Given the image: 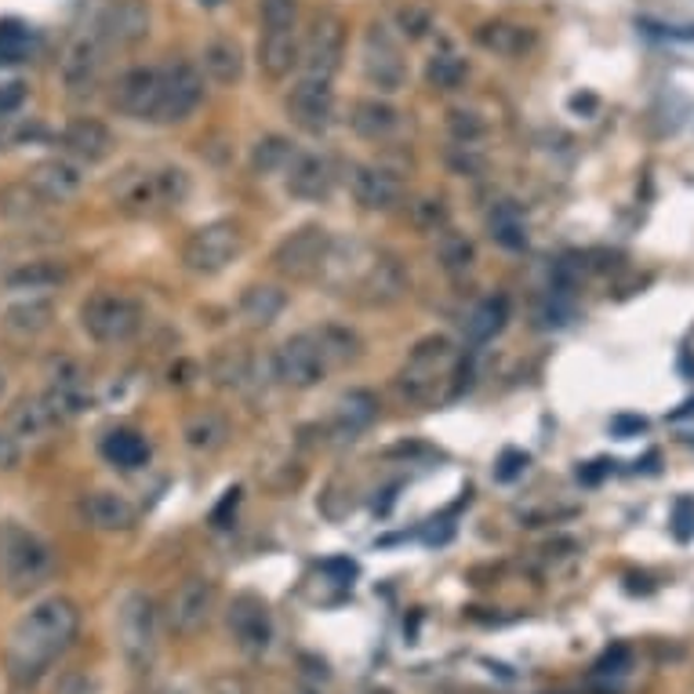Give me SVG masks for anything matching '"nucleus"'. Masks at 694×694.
Segmentation results:
<instances>
[{
  "mask_svg": "<svg viewBox=\"0 0 694 694\" xmlns=\"http://www.w3.org/2000/svg\"><path fill=\"white\" fill-rule=\"evenodd\" d=\"M80 626V611L73 600L48 596L33 604L26 615L15 622L8 636V676L15 684H37L48 669L69 651Z\"/></svg>",
  "mask_w": 694,
  "mask_h": 694,
  "instance_id": "f257e3e1",
  "label": "nucleus"
},
{
  "mask_svg": "<svg viewBox=\"0 0 694 694\" xmlns=\"http://www.w3.org/2000/svg\"><path fill=\"white\" fill-rule=\"evenodd\" d=\"M55 574V553L44 538H37L26 527H4L0 531V582L11 596L37 593Z\"/></svg>",
  "mask_w": 694,
  "mask_h": 694,
  "instance_id": "f03ea898",
  "label": "nucleus"
},
{
  "mask_svg": "<svg viewBox=\"0 0 694 694\" xmlns=\"http://www.w3.org/2000/svg\"><path fill=\"white\" fill-rule=\"evenodd\" d=\"M451 375H455V345L444 334H430L400 367V392L414 403H433Z\"/></svg>",
  "mask_w": 694,
  "mask_h": 694,
  "instance_id": "7ed1b4c3",
  "label": "nucleus"
},
{
  "mask_svg": "<svg viewBox=\"0 0 694 694\" xmlns=\"http://www.w3.org/2000/svg\"><path fill=\"white\" fill-rule=\"evenodd\" d=\"M143 320H146L143 306H138L132 295H121V292H99L80 306V328L99 345H124L127 339L138 334Z\"/></svg>",
  "mask_w": 694,
  "mask_h": 694,
  "instance_id": "20e7f679",
  "label": "nucleus"
},
{
  "mask_svg": "<svg viewBox=\"0 0 694 694\" xmlns=\"http://www.w3.org/2000/svg\"><path fill=\"white\" fill-rule=\"evenodd\" d=\"M117 644L132 669H146L157 655V607L146 593H127L117 604Z\"/></svg>",
  "mask_w": 694,
  "mask_h": 694,
  "instance_id": "39448f33",
  "label": "nucleus"
},
{
  "mask_svg": "<svg viewBox=\"0 0 694 694\" xmlns=\"http://www.w3.org/2000/svg\"><path fill=\"white\" fill-rule=\"evenodd\" d=\"M342 55H345V22L334 11H320L309 22L303 44H298L303 77L331 80L342 69Z\"/></svg>",
  "mask_w": 694,
  "mask_h": 694,
  "instance_id": "423d86ee",
  "label": "nucleus"
},
{
  "mask_svg": "<svg viewBox=\"0 0 694 694\" xmlns=\"http://www.w3.org/2000/svg\"><path fill=\"white\" fill-rule=\"evenodd\" d=\"M190 179L179 168H160V171H143L121 190V204L135 215H153L160 207H175L186 201Z\"/></svg>",
  "mask_w": 694,
  "mask_h": 694,
  "instance_id": "0eeeda50",
  "label": "nucleus"
},
{
  "mask_svg": "<svg viewBox=\"0 0 694 694\" xmlns=\"http://www.w3.org/2000/svg\"><path fill=\"white\" fill-rule=\"evenodd\" d=\"M328 254H331L328 229L303 226V229H295L292 237L281 240L273 262H276V270L284 276H292V281H314V276L323 273V265H328Z\"/></svg>",
  "mask_w": 694,
  "mask_h": 694,
  "instance_id": "6e6552de",
  "label": "nucleus"
},
{
  "mask_svg": "<svg viewBox=\"0 0 694 694\" xmlns=\"http://www.w3.org/2000/svg\"><path fill=\"white\" fill-rule=\"evenodd\" d=\"M204 99V77L190 62H171L160 69V102L153 124H182Z\"/></svg>",
  "mask_w": 694,
  "mask_h": 694,
  "instance_id": "1a4fd4ad",
  "label": "nucleus"
},
{
  "mask_svg": "<svg viewBox=\"0 0 694 694\" xmlns=\"http://www.w3.org/2000/svg\"><path fill=\"white\" fill-rule=\"evenodd\" d=\"M364 77L382 95H397L403 80H408V62H403L400 41L386 26H378V22L364 33Z\"/></svg>",
  "mask_w": 694,
  "mask_h": 694,
  "instance_id": "9d476101",
  "label": "nucleus"
},
{
  "mask_svg": "<svg viewBox=\"0 0 694 694\" xmlns=\"http://www.w3.org/2000/svg\"><path fill=\"white\" fill-rule=\"evenodd\" d=\"M273 372L284 386L292 389H314L323 382V375L331 372L328 356H323L317 334H295L287 339L273 356Z\"/></svg>",
  "mask_w": 694,
  "mask_h": 694,
  "instance_id": "9b49d317",
  "label": "nucleus"
},
{
  "mask_svg": "<svg viewBox=\"0 0 694 694\" xmlns=\"http://www.w3.org/2000/svg\"><path fill=\"white\" fill-rule=\"evenodd\" d=\"M237 254H240V229L234 223H212V226H201L186 240L182 262H186V270L193 273L212 276V273H223Z\"/></svg>",
  "mask_w": 694,
  "mask_h": 694,
  "instance_id": "f8f14e48",
  "label": "nucleus"
},
{
  "mask_svg": "<svg viewBox=\"0 0 694 694\" xmlns=\"http://www.w3.org/2000/svg\"><path fill=\"white\" fill-rule=\"evenodd\" d=\"M215 604H218V589L212 578H186V582L171 593L168 626L179 636H196L212 622Z\"/></svg>",
  "mask_w": 694,
  "mask_h": 694,
  "instance_id": "ddd939ff",
  "label": "nucleus"
},
{
  "mask_svg": "<svg viewBox=\"0 0 694 694\" xmlns=\"http://www.w3.org/2000/svg\"><path fill=\"white\" fill-rule=\"evenodd\" d=\"M287 113L309 135H323L334 124V91L331 80L303 77L287 95Z\"/></svg>",
  "mask_w": 694,
  "mask_h": 694,
  "instance_id": "4468645a",
  "label": "nucleus"
},
{
  "mask_svg": "<svg viewBox=\"0 0 694 694\" xmlns=\"http://www.w3.org/2000/svg\"><path fill=\"white\" fill-rule=\"evenodd\" d=\"M160 102V69L132 66L113 84V106L132 121H153Z\"/></svg>",
  "mask_w": 694,
  "mask_h": 694,
  "instance_id": "2eb2a0df",
  "label": "nucleus"
},
{
  "mask_svg": "<svg viewBox=\"0 0 694 694\" xmlns=\"http://www.w3.org/2000/svg\"><path fill=\"white\" fill-rule=\"evenodd\" d=\"M229 633H234L237 647L244 655H262L273 644V618L270 607L254 593H240L229 604Z\"/></svg>",
  "mask_w": 694,
  "mask_h": 694,
  "instance_id": "dca6fc26",
  "label": "nucleus"
},
{
  "mask_svg": "<svg viewBox=\"0 0 694 694\" xmlns=\"http://www.w3.org/2000/svg\"><path fill=\"white\" fill-rule=\"evenodd\" d=\"M84 164L73 157H48L30 171L26 186L41 196L44 204H66L84 190Z\"/></svg>",
  "mask_w": 694,
  "mask_h": 694,
  "instance_id": "f3484780",
  "label": "nucleus"
},
{
  "mask_svg": "<svg viewBox=\"0 0 694 694\" xmlns=\"http://www.w3.org/2000/svg\"><path fill=\"white\" fill-rule=\"evenodd\" d=\"M44 403L52 408V414L59 422L66 419H77L80 411H88V382H84V372L73 364V361H52L48 367V392H44Z\"/></svg>",
  "mask_w": 694,
  "mask_h": 694,
  "instance_id": "a211bd4d",
  "label": "nucleus"
},
{
  "mask_svg": "<svg viewBox=\"0 0 694 694\" xmlns=\"http://www.w3.org/2000/svg\"><path fill=\"white\" fill-rule=\"evenodd\" d=\"M403 292H408V273H403V265L392 259V254H372L361 270V281H356V295H361L367 306H392L400 303Z\"/></svg>",
  "mask_w": 694,
  "mask_h": 694,
  "instance_id": "6ab92c4d",
  "label": "nucleus"
},
{
  "mask_svg": "<svg viewBox=\"0 0 694 694\" xmlns=\"http://www.w3.org/2000/svg\"><path fill=\"white\" fill-rule=\"evenodd\" d=\"M284 186L292 196H298V201H328V193L334 186L331 164L320 153L295 149L284 168Z\"/></svg>",
  "mask_w": 694,
  "mask_h": 694,
  "instance_id": "aec40b11",
  "label": "nucleus"
},
{
  "mask_svg": "<svg viewBox=\"0 0 694 694\" xmlns=\"http://www.w3.org/2000/svg\"><path fill=\"white\" fill-rule=\"evenodd\" d=\"M99 69H102V37L99 33L77 37L62 59V88L73 99L91 95V88H95V80H99Z\"/></svg>",
  "mask_w": 694,
  "mask_h": 694,
  "instance_id": "412c9836",
  "label": "nucleus"
},
{
  "mask_svg": "<svg viewBox=\"0 0 694 694\" xmlns=\"http://www.w3.org/2000/svg\"><path fill=\"white\" fill-rule=\"evenodd\" d=\"M149 22H153V15H149V0H117V4L102 15L99 37L127 48V44H138L149 37Z\"/></svg>",
  "mask_w": 694,
  "mask_h": 694,
  "instance_id": "4be33fe9",
  "label": "nucleus"
},
{
  "mask_svg": "<svg viewBox=\"0 0 694 694\" xmlns=\"http://www.w3.org/2000/svg\"><path fill=\"white\" fill-rule=\"evenodd\" d=\"M353 196L367 212H392L403 201V182L389 168L361 164L353 171Z\"/></svg>",
  "mask_w": 694,
  "mask_h": 694,
  "instance_id": "5701e85b",
  "label": "nucleus"
},
{
  "mask_svg": "<svg viewBox=\"0 0 694 694\" xmlns=\"http://www.w3.org/2000/svg\"><path fill=\"white\" fill-rule=\"evenodd\" d=\"M62 143H66V153L80 160V164H99V160L110 157L113 132L99 117H77L66 124Z\"/></svg>",
  "mask_w": 694,
  "mask_h": 694,
  "instance_id": "b1692460",
  "label": "nucleus"
},
{
  "mask_svg": "<svg viewBox=\"0 0 694 694\" xmlns=\"http://www.w3.org/2000/svg\"><path fill=\"white\" fill-rule=\"evenodd\" d=\"M350 124L356 135L367 138V143H386V138L400 132V110L386 99H361V102H353Z\"/></svg>",
  "mask_w": 694,
  "mask_h": 694,
  "instance_id": "393cba45",
  "label": "nucleus"
},
{
  "mask_svg": "<svg viewBox=\"0 0 694 694\" xmlns=\"http://www.w3.org/2000/svg\"><path fill=\"white\" fill-rule=\"evenodd\" d=\"M378 419V397L372 389H350L342 392V400L334 403V433L345 436V441H353V436H361L364 430H372V422Z\"/></svg>",
  "mask_w": 694,
  "mask_h": 694,
  "instance_id": "a878e982",
  "label": "nucleus"
},
{
  "mask_svg": "<svg viewBox=\"0 0 694 694\" xmlns=\"http://www.w3.org/2000/svg\"><path fill=\"white\" fill-rule=\"evenodd\" d=\"M52 317L55 309L48 298H22V303H11L4 309V317H0V328H4L8 334H15V339H33V334L48 331L52 328Z\"/></svg>",
  "mask_w": 694,
  "mask_h": 694,
  "instance_id": "bb28decb",
  "label": "nucleus"
},
{
  "mask_svg": "<svg viewBox=\"0 0 694 694\" xmlns=\"http://www.w3.org/2000/svg\"><path fill=\"white\" fill-rule=\"evenodd\" d=\"M84 520L95 531H127L135 524V505L117 491H95L84 499Z\"/></svg>",
  "mask_w": 694,
  "mask_h": 694,
  "instance_id": "cd10ccee",
  "label": "nucleus"
},
{
  "mask_svg": "<svg viewBox=\"0 0 694 694\" xmlns=\"http://www.w3.org/2000/svg\"><path fill=\"white\" fill-rule=\"evenodd\" d=\"M201 62H204V73L223 88L237 84V80L244 77V52H240V44L229 37L207 41L201 52Z\"/></svg>",
  "mask_w": 694,
  "mask_h": 694,
  "instance_id": "c85d7f7f",
  "label": "nucleus"
},
{
  "mask_svg": "<svg viewBox=\"0 0 694 694\" xmlns=\"http://www.w3.org/2000/svg\"><path fill=\"white\" fill-rule=\"evenodd\" d=\"M477 44L483 52L513 59V55H524L531 44H535V33L527 26H516V22H483L477 30Z\"/></svg>",
  "mask_w": 694,
  "mask_h": 694,
  "instance_id": "c756f323",
  "label": "nucleus"
},
{
  "mask_svg": "<svg viewBox=\"0 0 694 694\" xmlns=\"http://www.w3.org/2000/svg\"><path fill=\"white\" fill-rule=\"evenodd\" d=\"M284 306H287V295L273 284H254L240 295V317H244V323H251V328H270V323L284 314Z\"/></svg>",
  "mask_w": 694,
  "mask_h": 694,
  "instance_id": "7c9ffc66",
  "label": "nucleus"
},
{
  "mask_svg": "<svg viewBox=\"0 0 694 694\" xmlns=\"http://www.w3.org/2000/svg\"><path fill=\"white\" fill-rule=\"evenodd\" d=\"M259 62L265 69V77L281 80L292 73V66H298V33H262L259 41Z\"/></svg>",
  "mask_w": 694,
  "mask_h": 694,
  "instance_id": "2f4dec72",
  "label": "nucleus"
},
{
  "mask_svg": "<svg viewBox=\"0 0 694 694\" xmlns=\"http://www.w3.org/2000/svg\"><path fill=\"white\" fill-rule=\"evenodd\" d=\"M59 419L52 414V408L44 403V397H33V400H19L15 408H11V433L15 436H26V441H44Z\"/></svg>",
  "mask_w": 694,
  "mask_h": 694,
  "instance_id": "473e14b6",
  "label": "nucleus"
},
{
  "mask_svg": "<svg viewBox=\"0 0 694 694\" xmlns=\"http://www.w3.org/2000/svg\"><path fill=\"white\" fill-rule=\"evenodd\" d=\"M505 320H509L505 298H483V303L466 317V339H469L473 345L491 342L494 334H499V331L505 328Z\"/></svg>",
  "mask_w": 694,
  "mask_h": 694,
  "instance_id": "72a5a7b5",
  "label": "nucleus"
},
{
  "mask_svg": "<svg viewBox=\"0 0 694 694\" xmlns=\"http://www.w3.org/2000/svg\"><path fill=\"white\" fill-rule=\"evenodd\" d=\"M66 265L62 262H26L15 273H8V287L15 292H52V287L66 284Z\"/></svg>",
  "mask_w": 694,
  "mask_h": 694,
  "instance_id": "f704fd0d",
  "label": "nucleus"
},
{
  "mask_svg": "<svg viewBox=\"0 0 694 694\" xmlns=\"http://www.w3.org/2000/svg\"><path fill=\"white\" fill-rule=\"evenodd\" d=\"M102 455H106V462H113V466H121V469H138V466H146L149 447H146V441L138 433L117 430V433H110L106 441H102Z\"/></svg>",
  "mask_w": 694,
  "mask_h": 694,
  "instance_id": "c9c22d12",
  "label": "nucleus"
},
{
  "mask_svg": "<svg viewBox=\"0 0 694 694\" xmlns=\"http://www.w3.org/2000/svg\"><path fill=\"white\" fill-rule=\"evenodd\" d=\"M436 237V259L451 273V276H462L473 270V259H477V251H473V240H466L455 229H441Z\"/></svg>",
  "mask_w": 694,
  "mask_h": 694,
  "instance_id": "e433bc0d",
  "label": "nucleus"
},
{
  "mask_svg": "<svg viewBox=\"0 0 694 694\" xmlns=\"http://www.w3.org/2000/svg\"><path fill=\"white\" fill-rule=\"evenodd\" d=\"M295 153V146L287 143V138L281 135H265L254 143L251 149V168H254V175H284V168H287V160H292Z\"/></svg>",
  "mask_w": 694,
  "mask_h": 694,
  "instance_id": "4c0bfd02",
  "label": "nucleus"
},
{
  "mask_svg": "<svg viewBox=\"0 0 694 694\" xmlns=\"http://www.w3.org/2000/svg\"><path fill=\"white\" fill-rule=\"evenodd\" d=\"M425 77L436 91H455L462 88V80L469 77V62L455 52H436L430 66H425Z\"/></svg>",
  "mask_w": 694,
  "mask_h": 694,
  "instance_id": "58836bf2",
  "label": "nucleus"
},
{
  "mask_svg": "<svg viewBox=\"0 0 694 694\" xmlns=\"http://www.w3.org/2000/svg\"><path fill=\"white\" fill-rule=\"evenodd\" d=\"M226 441V422L218 419V414H196V419L186 425V444L193 451H215V447H223Z\"/></svg>",
  "mask_w": 694,
  "mask_h": 694,
  "instance_id": "ea45409f",
  "label": "nucleus"
},
{
  "mask_svg": "<svg viewBox=\"0 0 694 694\" xmlns=\"http://www.w3.org/2000/svg\"><path fill=\"white\" fill-rule=\"evenodd\" d=\"M262 33H292L298 26V0H259Z\"/></svg>",
  "mask_w": 694,
  "mask_h": 694,
  "instance_id": "a19ab883",
  "label": "nucleus"
},
{
  "mask_svg": "<svg viewBox=\"0 0 694 694\" xmlns=\"http://www.w3.org/2000/svg\"><path fill=\"white\" fill-rule=\"evenodd\" d=\"M317 342H320V350L323 356H328V364H345V361H353L356 356V334L353 331H345V328H320L317 331Z\"/></svg>",
  "mask_w": 694,
  "mask_h": 694,
  "instance_id": "79ce46f5",
  "label": "nucleus"
},
{
  "mask_svg": "<svg viewBox=\"0 0 694 694\" xmlns=\"http://www.w3.org/2000/svg\"><path fill=\"white\" fill-rule=\"evenodd\" d=\"M447 132L458 146H477L488 135V121L473 110H451L447 113Z\"/></svg>",
  "mask_w": 694,
  "mask_h": 694,
  "instance_id": "37998d69",
  "label": "nucleus"
},
{
  "mask_svg": "<svg viewBox=\"0 0 694 694\" xmlns=\"http://www.w3.org/2000/svg\"><path fill=\"white\" fill-rule=\"evenodd\" d=\"M491 237L505 248H524L527 234H524V218L516 215V207L502 204L499 212L491 215Z\"/></svg>",
  "mask_w": 694,
  "mask_h": 694,
  "instance_id": "c03bdc74",
  "label": "nucleus"
},
{
  "mask_svg": "<svg viewBox=\"0 0 694 694\" xmlns=\"http://www.w3.org/2000/svg\"><path fill=\"white\" fill-rule=\"evenodd\" d=\"M215 378H218V386L240 389V386H244V382L251 378V372H248V356H244V353H234V350L218 353V361H215Z\"/></svg>",
  "mask_w": 694,
  "mask_h": 694,
  "instance_id": "a18cd8bd",
  "label": "nucleus"
},
{
  "mask_svg": "<svg viewBox=\"0 0 694 694\" xmlns=\"http://www.w3.org/2000/svg\"><path fill=\"white\" fill-rule=\"evenodd\" d=\"M397 26L408 41H422L425 33L433 30V15H430V8H422V4H403L397 11Z\"/></svg>",
  "mask_w": 694,
  "mask_h": 694,
  "instance_id": "49530a36",
  "label": "nucleus"
},
{
  "mask_svg": "<svg viewBox=\"0 0 694 694\" xmlns=\"http://www.w3.org/2000/svg\"><path fill=\"white\" fill-rule=\"evenodd\" d=\"M411 215H414V226L425 229V234H441V229H447V207H444V201H433V196L411 204Z\"/></svg>",
  "mask_w": 694,
  "mask_h": 694,
  "instance_id": "de8ad7c7",
  "label": "nucleus"
},
{
  "mask_svg": "<svg viewBox=\"0 0 694 694\" xmlns=\"http://www.w3.org/2000/svg\"><path fill=\"white\" fill-rule=\"evenodd\" d=\"M30 55V30L22 26H0V62H22Z\"/></svg>",
  "mask_w": 694,
  "mask_h": 694,
  "instance_id": "09e8293b",
  "label": "nucleus"
},
{
  "mask_svg": "<svg viewBox=\"0 0 694 694\" xmlns=\"http://www.w3.org/2000/svg\"><path fill=\"white\" fill-rule=\"evenodd\" d=\"M22 106H26V84H22V80L0 84V117H11V113H19Z\"/></svg>",
  "mask_w": 694,
  "mask_h": 694,
  "instance_id": "8fccbe9b",
  "label": "nucleus"
},
{
  "mask_svg": "<svg viewBox=\"0 0 694 694\" xmlns=\"http://www.w3.org/2000/svg\"><path fill=\"white\" fill-rule=\"evenodd\" d=\"M22 466V444L15 433L0 430V473H11Z\"/></svg>",
  "mask_w": 694,
  "mask_h": 694,
  "instance_id": "3c124183",
  "label": "nucleus"
},
{
  "mask_svg": "<svg viewBox=\"0 0 694 694\" xmlns=\"http://www.w3.org/2000/svg\"><path fill=\"white\" fill-rule=\"evenodd\" d=\"M622 665H629V651H626V647H615V651H607V655H604V662L596 665V673H600V676H611V673L618 676V673H626Z\"/></svg>",
  "mask_w": 694,
  "mask_h": 694,
  "instance_id": "603ef678",
  "label": "nucleus"
},
{
  "mask_svg": "<svg viewBox=\"0 0 694 694\" xmlns=\"http://www.w3.org/2000/svg\"><path fill=\"white\" fill-rule=\"evenodd\" d=\"M55 694H95V684H91L84 673H66L59 680V687H55Z\"/></svg>",
  "mask_w": 694,
  "mask_h": 694,
  "instance_id": "864d4df0",
  "label": "nucleus"
},
{
  "mask_svg": "<svg viewBox=\"0 0 694 694\" xmlns=\"http://www.w3.org/2000/svg\"><path fill=\"white\" fill-rule=\"evenodd\" d=\"M527 466V455H516V451H509V455L502 458V469H499V477L502 480H513L520 469Z\"/></svg>",
  "mask_w": 694,
  "mask_h": 694,
  "instance_id": "5fc2aeb1",
  "label": "nucleus"
},
{
  "mask_svg": "<svg viewBox=\"0 0 694 694\" xmlns=\"http://www.w3.org/2000/svg\"><path fill=\"white\" fill-rule=\"evenodd\" d=\"M237 494H240L237 488H234V491H226V499H223V505H218V509H215V524H218V527H223V520H226V513H229V509H237Z\"/></svg>",
  "mask_w": 694,
  "mask_h": 694,
  "instance_id": "6e6d98bb",
  "label": "nucleus"
},
{
  "mask_svg": "<svg viewBox=\"0 0 694 694\" xmlns=\"http://www.w3.org/2000/svg\"><path fill=\"white\" fill-rule=\"evenodd\" d=\"M644 419H615V433H622V436H629V433H640L644 430Z\"/></svg>",
  "mask_w": 694,
  "mask_h": 694,
  "instance_id": "4d7b16f0",
  "label": "nucleus"
},
{
  "mask_svg": "<svg viewBox=\"0 0 694 694\" xmlns=\"http://www.w3.org/2000/svg\"><path fill=\"white\" fill-rule=\"evenodd\" d=\"M0 392H4V375H0Z\"/></svg>",
  "mask_w": 694,
  "mask_h": 694,
  "instance_id": "13d9d810",
  "label": "nucleus"
},
{
  "mask_svg": "<svg viewBox=\"0 0 694 694\" xmlns=\"http://www.w3.org/2000/svg\"><path fill=\"white\" fill-rule=\"evenodd\" d=\"M306 694H317V691H306Z\"/></svg>",
  "mask_w": 694,
  "mask_h": 694,
  "instance_id": "bf43d9fd",
  "label": "nucleus"
}]
</instances>
